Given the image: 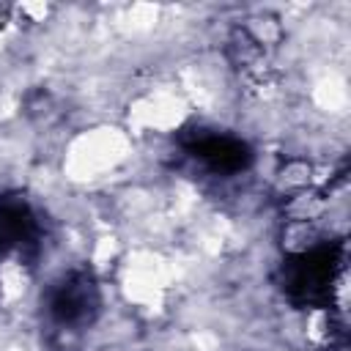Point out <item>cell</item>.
I'll return each mask as SVG.
<instances>
[{"instance_id": "6da1fadb", "label": "cell", "mask_w": 351, "mask_h": 351, "mask_svg": "<svg viewBox=\"0 0 351 351\" xmlns=\"http://www.w3.org/2000/svg\"><path fill=\"white\" fill-rule=\"evenodd\" d=\"M343 244H321L282 266V288L299 307H329L343 274Z\"/></svg>"}, {"instance_id": "7a4b0ae2", "label": "cell", "mask_w": 351, "mask_h": 351, "mask_svg": "<svg viewBox=\"0 0 351 351\" xmlns=\"http://www.w3.org/2000/svg\"><path fill=\"white\" fill-rule=\"evenodd\" d=\"M99 310V285L90 269H74L49 291V315L63 326L88 324Z\"/></svg>"}, {"instance_id": "3957f363", "label": "cell", "mask_w": 351, "mask_h": 351, "mask_svg": "<svg viewBox=\"0 0 351 351\" xmlns=\"http://www.w3.org/2000/svg\"><path fill=\"white\" fill-rule=\"evenodd\" d=\"M184 148L197 156L200 162H206L214 173H239L250 165L252 154H250V145L239 137H230V134H217V132H192L186 140H184Z\"/></svg>"}, {"instance_id": "277c9868", "label": "cell", "mask_w": 351, "mask_h": 351, "mask_svg": "<svg viewBox=\"0 0 351 351\" xmlns=\"http://www.w3.org/2000/svg\"><path fill=\"white\" fill-rule=\"evenodd\" d=\"M36 241H38V219L30 203L22 195H3L0 197V258L36 247Z\"/></svg>"}, {"instance_id": "5b68a950", "label": "cell", "mask_w": 351, "mask_h": 351, "mask_svg": "<svg viewBox=\"0 0 351 351\" xmlns=\"http://www.w3.org/2000/svg\"><path fill=\"white\" fill-rule=\"evenodd\" d=\"M8 16H11V5L8 3H0V27L8 22Z\"/></svg>"}]
</instances>
